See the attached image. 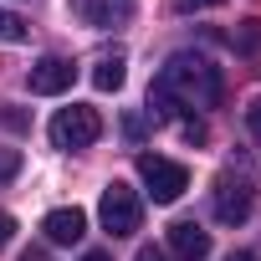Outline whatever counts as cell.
<instances>
[{"instance_id": "obj_12", "label": "cell", "mask_w": 261, "mask_h": 261, "mask_svg": "<svg viewBox=\"0 0 261 261\" xmlns=\"http://www.w3.org/2000/svg\"><path fill=\"white\" fill-rule=\"evenodd\" d=\"M16 174H21V154H16V149H0V185L16 179Z\"/></svg>"}, {"instance_id": "obj_19", "label": "cell", "mask_w": 261, "mask_h": 261, "mask_svg": "<svg viewBox=\"0 0 261 261\" xmlns=\"http://www.w3.org/2000/svg\"><path fill=\"white\" fill-rule=\"evenodd\" d=\"M225 261H256V251H230Z\"/></svg>"}, {"instance_id": "obj_10", "label": "cell", "mask_w": 261, "mask_h": 261, "mask_svg": "<svg viewBox=\"0 0 261 261\" xmlns=\"http://www.w3.org/2000/svg\"><path fill=\"white\" fill-rule=\"evenodd\" d=\"M123 77H128V57H123V51H108V57L92 62V87H97V92H118Z\"/></svg>"}, {"instance_id": "obj_20", "label": "cell", "mask_w": 261, "mask_h": 261, "mask_svg": "<svg viewBox=\"0 0 261 261\" xmlns=\"http://www.w3.org/2000/svg\"><path fill=\"white\" fill-rule=\"evenodd\" d=\"M82 261H113V256H108V251H87Z\"/></svg>"}, {"instance_id": "obj_16", "label": "cell", "mask_w": 261, "mask_h": 261, "mask_svg": "<svg viewBox=\"0 0 261 261\" xmlns=\"http://www.w3.org/2000/svg\"><path fill=\"white\" fill-rule=\"evenodd\" d=\"M0 123H6V128H26V113H21V108H6V113H0Z\"/></svg>"}, {"instance_id": "obj_1", "label": "cell", "mask_w": 261, "mask_h": 261, "mask_svg": "<svg viewBox=\"0 0 261 261\" xmlns=\"http://www.w3.org/2000/svg\"><path fill=\"white\" fill-rule=\"evenodd\" d=\"M220 92H225V82H220V67H215L210 57L174 51V57L159 67V77H154V87H149V102H154L159 113H174V108H215Z\"/></svg>"}, {"instance_id": "obj_17", "label": "cell", "mask_w": 261, "mask_h": 261, "mask_svg": "<svg viewBox=\"0 0 261 261\" xmlns=\"http://www.w3.org/2000/svg\"><path fill=\"white\" fill-rule=\"evenodd\" d=\"M123 134L128 139H144V118H123Z\"/></svg>"}, {"instance_id": "obj_2", "label": "cell", "mask_w": 261, "mask_h": 261, "mask_svg": "<svg viewBox=\"0 0 261 261\" xmlns=\"http://www.w3.org/2000/svg\"><path fill=\"white\" fill-rule=\"evenodd\" d=\"M97 220H102L108 236H134V230L144 225V205H139L134 185L113 179V185L102 190V200H97Z\"/></svg>"}, {"instance_id": "obj_6", "label": "cell", "mask_w": 261, "mask_h": 261, "mask_svg": "<svg viewBox=\"0 0 261 261\" xmlns=\"http://www.w3.org/2000/svg\"><path fill=\"white\" fill-rule=\"evenodd\" d=\"M72 16L92 31H108V26L134 16V0H72Z\"/></svg>"}, {"instance_id": "obj_11", "label": "cell", "mask_w": 261, "mask_h": 261, "mask_svg": "<svg viewBox=\"0 0 261 261\" xmlns=\"http://www.w3.org/2000/svg\"><path fill=\"white\" fill-rule=\"evenodd\" d=\"M31 31H26V21L16 16V11H0V41L6 46H16V41H26Z\"/></svg>"}, {"instance_id": "obj_7", "label": "cell", "mask_w": 261, "mask_h": 261, "mask_svg": "<svg viewBox=\"0 0 261 261\" xmlns=\"http://www.w3.org/2000/svg\"><path fill=\"white\" fill-rule=\"evenodd\" d=\"M72 77H77V67L67 62V57H41L36 67H31V92H41V97H57V92H67L72 87Z\"/></svg>"}, {"instance_id": "obj_9", "label": "cell", "mask_w": 261, "mask_h": 261, "mask_svg": "<svg viewBox=\"0 0 261 261\" xmlns=\"http://www.w3.org/2000/svg\"><path fill=\"white\" fill-rule=\"evenodd\" d=\"M169 251L179 261H210V230H200L195 220H174L169 225Z\"/></svg>"}, {"instance_id": "obj_5", "label": "cell", "mask_w": 261, "mask_h": 261, "mask_svg": "<svg viewBox=\"0 0 261 261\" xmlns=\"http://www.w3.org/2000/svg\"><path fill=\"white\" fill-rule=\"evenodd\" d=\"M251 205H256V190L246 185V179H220L215 185V220L220 225H241L246 215H251Z\"/></svg>"}, {"instance_id": "obj_13", "label": "cell", "mask_w": 261, "mask_h": 261, "mask_svg": "<svg viewBox=\"0 0 261 261\" xmlns=\"http://www.w3.org/2000/svg\"><path fill=\"white\" fill-rule=\"evenodd\" d=\"M185 139H190V144H205L210 134H205V123H200V118H190V123H185Z\"/></svg>"}, {"instance_id": "obj_14", "label": "cell", "mask_w": 261, "mask_h": 261, "mask_svg": "<svg viewBox=\"0 0 261 261\" xmlns=\"http://www.w3.org/2000/svg\"><path fill=\"white\" fill-rule=\"evenodd\" d=\"M246 123H251V134L261 139V97H251V108H246Z\"/></svg>"}, {"instance_id": "obj_8", "label": "cell", "mask_w": 261, "mask_h": 261, "mask_svg": "<svg viewBox=\"0 0 261 261\" xmlns=\"http://www.w3.org/2000/svg\"><path fill=\"white\" fill-rule=\"evenodd\" d=\"M41 230H46L51 246H77V241L87 236V215H82L77 205H62V210H51V215L41 220Z\"/></svg>"}, {"instance_id": "obj_18", "label": "cell", "mask_w": 261, "mask_h": 261, "mask_svg": "<svg viewBox=\"0 0 261 261\" xmlns=\"http://www.w3.org/2000/svg\"><path fill=\"white\" fill-rule=\"evenodd\" d=\"M134 261H169V256H164V251H159V246H144V251H139V256H134Z\"/></svg>"}, {"instance_id": "obj_15", "label": "cell", "mask_w": 261, "mask_h": 261, "mask_svg": "<svg viewBox=\"0 0 261 261\" xmlns=\"http://www.w3.org/2000/svg\"><path fill=\"white\" fill-rule=\"evenodd\" d=\"M11 236H16V220H11L6 210H0V251H6V246H11Z\"/></svg>"}, {"instance_id": "obj_21", "label": "cell", "mask_w": 261, "mask_h": 261, "mask_svg": "<svg viewBox=\"0 0 261 261\" xmlns=\"http://www.w3.org/2000/svg\"><path fill=\"white\" fill-rule=\"evenodd\" d=\"M185 6L195 11V6H225V0H185Z\"/></svg>"}, {"instance_id": "obj_3", "label": "cell", "mask_w": 261, "mask_h": 261, "mask_svg": "<svg viewBox=\"0 0 261 261\" xmlns=\"http://www.w3.org/2000/svg\"><path fill=\"white\" fill-rule=\"evenodd\" d=\"M139 179H144V190H149L154 205H174L190 190V169L174 164V159H164V154H139Z\"/></svg>"}, {"instance_id": "obj_4", "label": "cell", "mask_w": 261, "mask_h": 261, "mask_svg": "<svg viewBox=\"0 0 261 261\" xmlns=\"http://www.w3.org/2000/svg\"><path fill=\"white\" fill-rule=\"evenodd\" d=\"M51 144L57 149H87V144H97L102 139V118H97V108H82V102H72V108H62L57 118H51Z\"/></svg>"}]
</instances>
